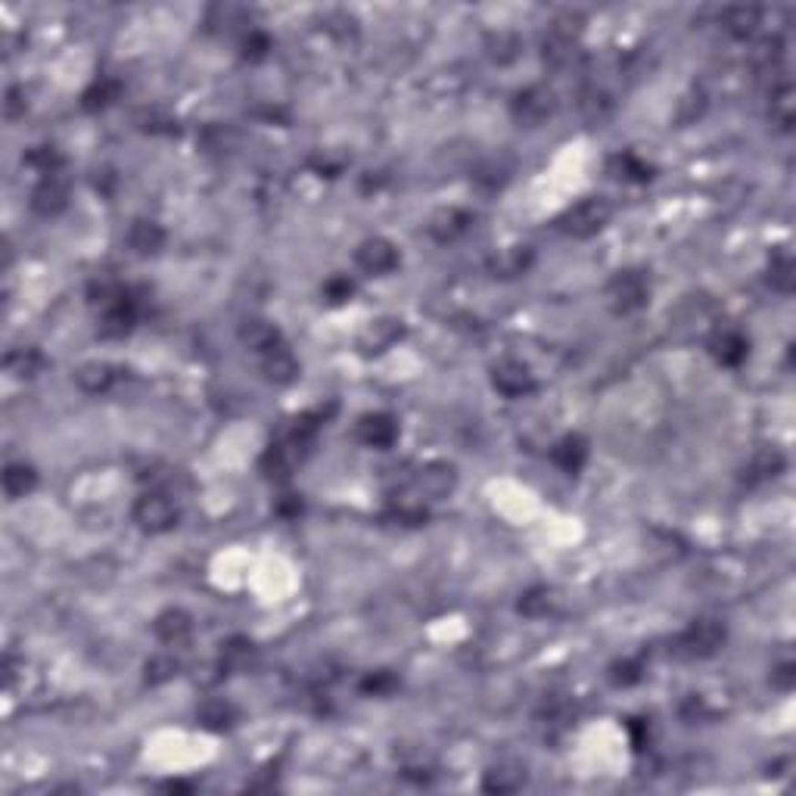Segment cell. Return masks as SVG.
<instances>
[{
    "label": "cell",
    "mask_w": 796,
    "mask_h": 796,
    "mask_svg": "<svg viewBox=\"0 0 796 796\" xmlns=\"http://www.w3.org/2000/svg\"><path fill=\"white\" fill-rule=\"evenodd\" d=\"M725 625L718 619H697L669 641V654L678 659H707L725 644Z\"/></svg>",
    "instance_id": "cell-1"
},
{
    "label": "cell",
    "mask_w": 796,
    "mask_h": 796,
    "mask_svg": "<svg viewBox=\"0 0 796 796\" xmlns=\"http://www.w3.org/2000/svg\"><path fill=\"white\" fill-rule=\"evenodd\" d=\"M606 302L616 315H635L650 302V277L644 271H619L606 284Z\"/></svg>",
    "instance_id": "cell-2"
},
{
    "label": "cell",
    "mask_w": 796,
    "mask_h": 796,
    "mask_svg": "<svg viewBox=\"0 0 796 796\" xmlns=\"http://www.w3.org/2000/svg\"><path fill=\"white\" fill-rule=\"evenodd\" d=\"M610 215H613V209L604 196H588V200L575 202L573 209H566L557 224H560V231L570 233V237H575V240H588V237H594V233L604 231L606 222H610Z\"/></svg>",
    "instance_id": "cell-3"
},
{
    "label": "cell",
    "mask_w": 796,
    "mask_h": 796,
    "mask_svg": "<svg viewBox=\"0 0 796 796\" xmlns=\"http://www.w3.org/2000/svg\"><path fill=\"white\" fill-rule=\"evenodd\" d=\"M131 517L143 532L162 535V532H171V529L178 526L181 511L165 491H143L131 507Z\"/></svg>",
    "instance_id": "cell-4"
},
{
    "label": "cell",
    "mask_w": 796,
    "mask_h": 796,
    "mask_svg": "<svg viewBox=\"0 0 796 796\" xmlns=\"http://www.w3.org/2000/svg\"><path fill=\"white\" fill-rule=\"evenodd\" d=\"M401 255H398V246L386 237H370L364 240L358 249H355V264L370 277H386L398 268Z\"/></svg>",
    "instance_id": "cell-5"
},
{
    "label": "cell",
    "mask_w": 796,
    "mask_h": 796,
    "mask_svg": "<svg viewBox=\"0 0 796 796\" xmlns=\"http://www.w3.org/2000/svg\"><path fill=\"white\" fill-rule=\"evenodd\" d=\"M554 106H557L554 103V94H551L548 88L532 85V88L520 90V94L513 97L511 112H513V119H517L520 125L535 128V125H542L544 119L554 116Z\"/></svg>",
    "instance_id": "cell-6"
},
{
    "label": "cell",
    "mask_w": 796,
    "mask_h": 796,
    "mask_svg": "<svg viewBox=\"0 0 796 796\" xmlns=\"http://www.w3.org/2000/svg\"><path fill=\"white\" fill-rule=\"evenodd\" d=\"M134 321H138V305H134L131 293L125 290L119 302L100 308V321H97V333L103 339H125L128 333L134 330Z\"/></svg>",
    "instance_id": "cell-7"
},
{
    "label": "cell",
    "mask_w": 796,
    "mask_h": 796,
    "mask_svg": "<svg viewBox=\"0 0 796 796\" xmlns=\"http://www.w3.org/2000/svg\"><path fill=\"white\" fill-rule=\"evenodd\" d=\"M491 386L507 398H522L535 392V377L522 361H498L491 367Z\"/></svg>",
    "instance_id": "cell-8"
},
{
    "label": "cell",
    "mask_w": 796,
    "mask_h": 796,
    "mask_svg": "<svg viewBox=\"0 0 796 796\" xmlns=\"http://www.w3.org/2000/svg\"><path fill=\"white\" fill-rule=\"evenodd\" d=\"M66 206H69V181L59 178V174L41 178V184L32 191V212H35V215L53 218V215H59Z\"/></svg>",
    "instance_id": "cell-9"
},
{
    "label": "cell",
    "mask_w": 796,
    "mask_h": 796,
    "mask_svg": "<svg viewBox=\"0 0 796 796\" xmlns=\"http://www.w3.org/2000/svg\"><path fill=\"white\" fill-rule=\"evenodd\" d=\"M355 436L367 449H392L398 439V423L392 414H364L355 427Z\"/></svg>",
    "instance_id": "cell-10"
},
{
    "label": "cell",
    "mask_w": 796,
    "mask_h": 796,
    "mask_svg": "<svg viewBox=\"0 0 796 796\" xmlns=\"http://www.w3.org/2000/svg\"><path fill=\"white\" fill-rule=\"evenodd\" d=\"M454 485H458V470H454L451 464H445V460H429V464H423L420 473H417V489H420L427 498L451 495Z\"/></svg>",
    "instance_id": "cell-11"
},
{
    "label": "cell",
    "mask_w": 796,
    "mask_h": 796,
    "mask_svg": "<svg viewBox=\"0 0 796 796\" xmlns=\"http://www.w3.org/2000/svg\"><path fill=\"white\" fill-rule=\"evenodd\" d=\"M262 374L268 383L274 386H290L295 377H299V361H295V355L290 352V346L280 343L277 348H271V352L262 355Z\"/></svg>",
    "instance_id": "cell-12"
},
{
    "label": "cell",
    "mask_w": 796,
    "mask_h": 796,
    "mask_svg": "<svg viewBox=\"0 0 796 796\" xmlns=\"http://www.w3.org/2000/svg\"><path fill=\"white\" fill-rule=\"evenodd\" d=\"M401 333H405L401 321H396V317H380V321H374L358 336L361 355H380V352H386V348H392V346L398 343Z\"/></svg>",
    "instance_id": "cell-13"
},
{
    "label": "cell",
    "mask_w": 796,
    "mask_h": 796,
    "mask_svg": "<svg viewBox=\"0 0 796 796\" xmlns=\"http://www.w3.org/2000/svg\"><path fill=\"white\" fill-rule=\"evenodd\" d=\"M153 635L162 644H169V647H181V644H187L191 641V635H193V619L187 616L184 610H162L156 616V623H153Z\"/></svg>",
    "instance_id": "cell-14"
},
{
    "label": "cell",
    "mask_w": 796,
    "mask_h": 796,
    "mask_svg": "<svg viewBox=\"0 0 796 796\" xmlns=\"http://www.w3.org/2000/svg\"><path fill=\"white\" fill-rule=\"evenodd\" d=\"M709 352L722 367H740L749 355V343L744 333L738 330H718L716 336L709 339Z\"/></svg>",
    "instance_id": "cell-15"
},
{
    "label": "cell",
    "mask_w": 796,
    "mask_h": 796,
    "mask_svg": "<svg viewBox=\"0 0 796 796\" xmlns=\"http://www.w3.org/2000/svg\"><path fill=\"white\" fill-rule=\"evenodd\" d=\"M240 343L246 346L249 352L264 355L284 343V336H280V330L271 321H264V317H246V321L240 324Z\"/></svg>",
    "instance_id": "cell-16"
},
{
    "label": "cell",
    "mask_w": 796,
    "mask_h": 796,
    "mask_svg": "<svg viewBox=\"0 0 796 796\" xmlns=\"http://www.w3.org/2000/svg\"><path fill=\"white\" fill-rule=\"evenodd\" d=\"M116 380H119V367L109 361H88L75 370V383H78L85 392H90V396H103V392H109L112 386H116Z\"/></svg>",
    "instance_id": "cell-17"
},
{
    "label": "cell",
    "mask_w": 796,
    "mask_h": 796,
    "mask_svg": "<svg viewBox=\"0 0 796 796\" xmlns=\"http://www.w3.org/2000/svg\"><path fill=\"white\" fill-rule=\"evenodd\" d=\"M551 460H554V464L563 470V473L575 476L582 467H585V460H588V442H585V436L570 433V436L560 439V442H554V449H551Z\"/></svg>",
    "instance_id": "cell-18"
},
{
    "label": "cell",
    "mask_w": 796,
    "mask_h": 796,
    "mask_svg": "<svg viewBox=\"0 0 796 796\" xmlns=\"http://www.w3.org/2000/svg\"><path fill=\"white\" fill-rule=\"evenodd\" d=\"M470 222H473V218H470V212H464V209H442V212H436L433 218H429V237L433 240H439V243H451V240H458L460 233L467 231L470 227Z\"/></svg>",
    "instance_id": "cell-19"
},
{
    "label": "cell",
    "mask_w": 796,
    "mask_h": 796,
    "mask_svg": "<svg viewBox=\"0 0 796 796\" xmlns=\"http://www.w3.org/2000/svg\"><path fill=\"white\" fill-rule=\"evenodd\" d=\"M128 246L138 255H143V259L156 255L159 249L165 246V231L156 222H150V218H138V222L131 224V231H128Z\"/></svg>",
    "instance_id": "cell-20"
},
{
    "label": "cell",
    "mask_w": 796,
    "mask_h": 796,
    "mask_svg": "<svg viewBox=\"0 0 796 796\" xmlns=\"http://www.w3.org/2000/svg\"><path fill=\"white\" fill-rule=\"evenodd\" d=\"M529 264H532V249L511 246V249H501L498 255H491L489 268L495 277H520L529 271Z\"/></svg>",
    "instance_id": "cell-21"
},
{
    "label": "cell",
    "mask_w": 796,
    "mask_h": 796,
    "mask_svg": "<svg viewBox=\"0 0 796 796\" xmlns=\"http://www.w3.org/2000/svg\"><path fill=\"white\" fill-rule=\"evenodd\" d=\"M771 125H778L780 131H793V119H796V103H793V88L791 81H780V85L771 90V106H769Z\"/></svg>",
    "instance_id": "cell-22"
},
{
    "label": "cell",
    "mask_w": 796,
    "mask_h": 796,
    "mask_svg": "<svg viewBox=\"0 0 796 796\" xmlns=\"http://www.w3.org/2000/svg\"><path fill=\"white\" fill-rule=\"evenodd\" d=\"M119 94H121L119 81L109 78V75H100V78H97L94 85L81 94V106H85L88 112H103V109H109V106L119 100Z\"/></svg>",
    "instance_id": "cell-23"
},
{
    "label": "cell",
    "mask_w": 796,
    "mask_h": 796,
    "mask_svg": "<svg viewBox=\"0 0 796 796\" xmlns=\"http://www.w3.org/2000/svg\"><path fill=\"white\" fill-rule=\"evenodd\" d=\"M6 374H13L16 380H32V377H37L44 370V355L37 352V348H13L10 355H6Z\"/></svg>",
    "instance_id": "cell-24"
},
{
    "label": "cell",
    "mask_w": 796,
    "mask_h": 796,
    "mask_svg": "<svg viewBox=\"0 0 796 796\" xmlns=\"http://www.w3.org/2000/svg\"><path fill=\"white\" fill-rule=\"evenodd\" d=\"M37 485V470L32 464H6L4 470V491L6 498H26Z\"/></svg>",
    "instance_id": "cell-25"
},
{
    "label": "cell",
    "mask_w": 796,
    "mask_h": 796,
    "mask_svg": "<svg viewBox=\"0 0 796 796\" xmlns=\"http://www.w3.org/2000/svg\"><path fill=\"white\" fill-rule=\"evenodd\" d=\"M760 19H762L760 6H728L722 13V26L734 37H749L756 32V26H760Z\"/></svg>",
    "instance_id": "cell-26"
},
{
    "label": "cell",
    "mask_w": 796,
    "mask_h": 796,
    "mask_svg": "<svg viewBox=\"0 0 796 796\" xmlns=\"http://www.w3.org/2000/svg\"><path fill=\"white\" fill-rule=\"evenodd\" d=\"M769 286L778 293H793V284H796V264H793V255L791 253H775L769 262Z\"/></svg>",
    "instance_id": "cell-27"
},
{
    "label": "cell",
    "mask_w": 796,
    "mask_h": 796,
    "mask_svg": "<svg viewBox=\"0 0 796 796\" xmlns=\"http://www.w3.org/2000/svg\"><path fill=\"white\" fill-rule=\"evenodd\" d=\"M522 780H526V771H520L517 765H495V769L485 771L482 787L489 793H511V791H520Z\"/></svg>",
    "instance_id": "cell-28"
},
{
    "label": "cell",
    "mask_w": 796,
    "mask_h": 796,
    "mask_svg": "<svg viewBox=\"0 0 796 796\" xmlns=\"http://www.w3.org/2000/svg\"><path fill=\"white\" fill-rule=\"evenodd\" d=\"M22 162L32 165L35 171H41L44 178H50V174L63 171L66 159H63V153H59L57 147H35V150H28V153L22 156Z\"/></svg>",
    "instance_id": "cell-29"
},
{
    "label": "cell",
    "mask_w": 796,
    "mask_h": 796,
    "mask_svg": "<svg viewBox=\"0 0 796 796\" xmlns=\"http://www.w3.org/2000/svg\"><path fill=\"white\" fill-rule=\"evenodd\" d=\"M181 672V663L178 656L171 654H156L147 659V666H143V678H147V685H165V681H171L174 676Z\"/></svg>",
    "instance_id": "cell-30"
},
{
    "label": "cell",
    "mask_w": 796,
    "mask_h": 796,
    "mask_svg": "<svg viewBox=\"0 0 796 796\" xmlns=\"http://www.w3.org/2000/svg\"><path fill=\"white\" fill-rule=\"evenodd\" d=\"M233 718H237V712L224 700H209L200 707V722L206 725L209 731H224V728L233 725Z\"/></svg>",
    "instance_id": "cell-31"
},
{
    "label": "cell",
    "mask_w": 796,
    "mask_h": 796,
    "mask_svg": "<svg viewBox=\"0 0 796 796\" xmlns=\"http://www.w3.org/2000/svg\"><path fill=\"white\" fill-rule=\"evenodd\" d=\"M551 604H554V597H551V591L544 588V585H538V588L522 591V594H520V604H517V610L522 613V616H529V619H542L544 613L551 610Z\"/></svg>",
    "instance_id": "cell-32"
},
{
    "label": "cell",
    "mask_w": 796,
    "mask_h": 796,
    "mask_svg": "<svg viewBox=\"0 0 796 796\" xmlns=\"http://www.w3.org/2000/svg\"><path fill=\"white\" fill-rule=\"evenodd\" d=\"M613 169H616V178H625V181H635V184H644V181L654 178V169L647 162H641L635 153H623V156H613Z\"/></svg>",
    "instance_id": "cell-33"
},
{
    "label": "cell",
    "mask_w": 796,
    "mask_h": 796,
    "mask_svg": "<svg viewBox=\"0 0 796 796\" xmlns=\"http://www.w3.org/2000/svg\"><path fill=\"white\" fill-rule=\"evenodd\" d=\"M485 50H489V57L495 59V63H513V59L520 57V37L511 32H498L489 37Z\"/></svg>",
    "instance_id": "cell-34"
},
{
    "label": "cell",
    "mask_w": 796,
    "mask_h": 796,
    "mask_svg": "<svg viewBox=\"0 0 796 796\" xmlns=\"http://www.w3.org/2000/svg\"><path fill=\"white\" fill-rule=\"evenodd\" d=\"M398 687V678L392 676V672H370L367 678L361 681V691L370 694V697H389L392 691Z\"/></svg>",
    "instance_id": "cell-35"
},
{
    "label": "cell",
    "mask_w": 796,
    "mask_h": 796,
    "mask_svg": "<svg viewBox=\"0 0 796 796\" xmlns=\"http://www.w3.org/2000/svg\"><path fill=\"white\" fill-rule=\"evenodd\" d=\"M641 676H644V672H641V663H638V659H623V663H616V666H613V669H610V681H613V685H616V687H632V685H638Z\"/></svg>",
    "instance_id": "cell-36"
},
{
    "label": "cell",
    "mask_w": 796,
    "mask_h": 796,
    "mask_svg": "<svg viewBox=\"0 0 796 796\" xmlns=\"http://www.w3.org/2000/svg\"><path fill=\"white\" fill-rule=\"evenodd\" d=\"M324 299L330 302V305H343V302H348L352 299V293H355V284L348 277H343V274H336V277H330L327 284H324Z\"/></svg>",
    "instance_id": "cell-37"
},
{
    "label": "cell",
    "mask_w": 796,
    "mask_h": 796,
    "mask_svg": "<svg viewBox=\"0 0 796 796\" xmlns=\"http://www.w3.org/2000/svg\"><path fill=\"white\" fill-rule=\"evenodd\" d=\"M753 470L762 476V480H769V476H778L780 470H784V454H780L778 449H765V451L756 454Z\"/></svg>",
    "instance_id": "cell-38"
},
{
    "label": "cell",
    "mask_w": 796,
    "mask_h": 796,
    "mask_svg": "<svg viewBox=\"0 0 796 796\" xmlns=\"http://www.w3.org/2000/svg\"><path fill=\"white\" fill-rule=\"evenodd\" d=\"M249 656H253V644H249L246 638H233V641H227V647L222 654V666H227V669H237V666L246 663Z\"/></svg>",
    "instance_id": "cell-39"
},
{
    "label": "cell",
    "mask_w": 796,
    "mask_h": 796,
    "mask_svg": "<svg viewBox=\"0 0 796 796\" xmlns=\"http://www.w3.org/2000/svg\"><path fill=\"white\" fill-rule=\"evenodd\" d=\"M271 50V37L264 32H249L246 41H243V57L249 59V63H259V59L268 57Z\"/></svg>",
    "instance_id": "cell-40"
},
{
    "label": "cell",
    "mask_w": 796,
    "mask_h": 796,
    "mask_svg": "<svg viewBox=\"0 0 796 796\" xmlns=\"http://www.w3.org/2000/svg\"><path fill=\"white\" fill-rule=\"evenodd\" d=\"M26 109H28L26 90H22V88H10V90H6V100H4V112H6V119L16 121V119L26 116Z\"/></svg>",
    "instance_id": "cell-41"
},
{
    "label": "cell",
    "mask_w": 796,
    "mask_h": 796,
    "mask_svg": "<svg viewBox=\"0 0 796 796\" xmlns=\"http://www.w3.org/2000/svg\"><path fill=\"white\" fill-rule=\"evenodd\" d=\"M793 676H796L793 666L784 663V666H778V669L771 672V685H775L778 691H791V687H793Z\"/></svg>",
    "instance_id": "cell-42"
},
{
    "label": "cell",
    "mask_w": 796,
    "mask_h": 796,
    "mask_svg": "<svg viewBox=\"0 0 796 796\" xmlns=\"http://www.w3.org/2000/svg\"><path fill=\"white\" fill-rule=\"evenodd\" d=\"M299 511H302V501L295 495H290V501L277 504V513H284V517H299Z\"/></svg>",
    "instance_id": "cell-43"
},
{
    "label": "cell",
    "mask_w": 796,
    "mask_h": 796,
    "mask_svg": "<svg viewBox=\"0 0 796 796\" xmlns=\"http://www.w3.org/2000/svg\"><path fill=\"white\" fill-rule=\"evenodd\" d=\"M165 791H171V793H191V784H184V780H169V784H165Z\"/></svg>",
    "instance_id": "cell-44"
}]
</instances>
